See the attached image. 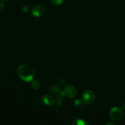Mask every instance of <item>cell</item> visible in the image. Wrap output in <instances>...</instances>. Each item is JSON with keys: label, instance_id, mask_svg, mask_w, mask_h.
<instances>
[{"label": "cell", "instance_id": "6da1fadb", "mask_svg": "<svg viewBox=\"0 0 125 125\" xmlns=\"http://www.w3.org/2000/svg\"><path fill=\"white\" fill-rule=\"evenodd\" d=\"M17 73L18 77L25 82H31L35 76V72L32 67L26 64L20 65L17 68Z\"/></svg>", "mask_w": 125, "mask_h": 125}, {"label": "cell", "instance_id": "7a4b0ae2", "mask_svg": "<svg viewBox=\"0 0 125 125\" xmlns=\"http://www.w3.org/2000/svg\"><path fill=\"white\" fill-rule=\"evenodd\" d=\"M109 115L111 119L118 122L123 118L124 113L121 109L117 107H114L110 111Z\"/></svg>", "mask_w": 125, "mask_h": 125}, {"label": "cell", "instance_id": "3957f363", "mask_svg": "<svg viewBox=\"0 0 125 125\" xmlns=\"http://www.w3.org/2000/svg\"><path fill=\"white\" fill-rule=\"evenodd\" d=\"M82 100L87 104H92L95 101V95L92 90H85L82 94Z\"/></svg>", "mask_w": 125, "mask_h": 125}, {"label": "cell", "instance_id": "277c9868", "mask_svg": "<svg viewBox=\"0 0 125 125\" xmlns=\"http://www.w3.org/2000/svg\"><path fill=\"white\" fill-rule=\"evenodd\" d=\"M65 96H67L70 98H74L77 95V89L73 85H67L64 87L63 90Z\"/></svg>", "mask_w": 125, "mask_h": 125}, {"label": "cell", "instance_id": "5b68a950", "mask_svg": "<svg viewBox=\"0 0 125 125\" xmlns=\"http://www.w3.org/2000/svg\"><path fill=\"white\" fill-rule=\"evenodd\" d=\"M45 10L44 7H43L41 5H37L35 6L32 9V15L34 17H39L42 16L45 13Z\"/></svg>", "mask_w": 125, "mask_h": 125}, {"label": "cell", "instance_id": "8992f818", "mask_svg": "<svg viewBox=\"0 0 125 125\" xmlns=\"http://www.w3.org/2000/svg\"><path fill=\"white\" fill-rule=\"evenodd\" d=\"M42 102L45 106H51L54 104L55 99L51 95H45L42 97Z\"/></svg>", "mask_w": 125, "mask_h": 125}, {"label": "cell", "instance_id": "52a82bcc", "mask_svg": "<svg viewBox=\"0 0 125 125\" xmlns=\"http://www.w3.org/2000/svg\"><path fill=\"white\" fill-rule=\"evenodd\" d=\"M50 91L51 92V94H54V95H57L59 93H60L61 90L58 85H53L50 87Z\"/></svg>", "mask_w": 125, "mask_h": 125}, {"label": "cell", "instance_id": "ba28073f", "mask_svg": "<svg viewBox=\"0 0 125 125\" xmlns=\"http://www.w3.org/2000/svg\"><path fill=\"white\" fill-rule=\"evenodd\" d=\"M31 86L32 89L37 90V89H39L40 87V83L39 81L38 80H32L31 81Z\"/></svg>", "mask_w": 125, "mask_h": 125}, {"label": "cell", "instance_id": "9c48e42d", "mask_svg": "<svg viewBox=\"0 0 125 125\" xmlns=\"http://www.w3.org/2000/svg\"><path fill=\"white\" fill-rule=\"evenodd\" d=\"M85 104V103L84 102V101H83L82 99L81 100H80V99H78V100H75V101L74 102V106H76V107H83Z\"/></svg>", "mask_w": 125, "mask_h": 125}, {"label": "cell", "instance_id": "30bf717a", "mask_svg": "<svg viewBox=\"0 0 125 125\" xmlns=\"http://www.w3.org/2000/svg\"><path fill=\"white\" fill-rule=\"evenodd\" d=\"M73 124H76V125H87L88 124L87 122H86L84 120L82 119H77L76 120H74V122L73 123Z\"/></svg>", "mask_w": 125, "mask_h": 125}, {"label": "cell", "instance_id": "8fae6325", "mask_svg": "<svg viewBox=\"0 0 125 125\" xmlns=\"http://www.w3.org/2000/svg\"><path fill=\"white\" fill-rule=\"evenodd\" d=\"M50 1L55 6H60L63 2V0H50Z\"/></svg>", "mask_w": 125, "mask_h": 125}, {"label": "cell", "instance_id": "7c38bea8", "mask_svg": "<svg viewBox=\"0 0 125 125\" xmlns=\"http://www.w3.org/2000/svg\"><path fill=\"white\" fill-rule=\"evenodd\" d=\"M29 10V7L27 6H24L22 7V11L24 13H27Z\"/></svg>", "mask_w": 125, "mask_h": 125}, {"label": "cell", "instance_id": "4fadbf2b", "mask_svg": "<svg viewBox=\"0 0 125 125\" xmlns=\"http://www.w3.org/2000/svg\"><path fill=\"white\" fill-rule=\"evenodd\" d=\"M65 83H66L65 79H63V78H61V79H59V83L61 85H64Z\"/></svg>", "mask_w": 125, "mask_h": 125}, {"label": "cell", "instance_id": "5bb4252c", "mask_svg": "<svg viewBox=\"0 0 125 125\" xmlns=\"http://www.w3.org/2000/svg\"><path fill=\"white\" fill-rule=\"evenodd\" d=\"M4 4L3 2L0 1V12L2 11L4 9Z\"/></svg>", "mask_w": 125, "mask_h": 125}, {"label": "cell", "instance_id": "9a60e30c", "mask_svg": "<svg viewBox=\"0 0 125 125\" xmlns=\"http://www.w3.org/2000/svg\"><path fill=\"white\" fill-rule=\"evenodd\" d=\"M122 108L123 109V110H125V101L122 103Z\"/></svg>", "mask_w": 125, "mask_h": 125}, {"label": "cell", "instance_id": "2e32d148", "mask_svg": "<svg viewBox=\"0 0 125 125\" xmlns=\"http://www.w3.org/2000/svg\"><path fill=\"white\" fill-rule=\"evenodd\" d=\"M106 125H114L115 123H112V122H109V123H106Z\"/></svg>", "mask_w": 125, "mask_h": 125}, {"label": "cell", "instance_id": "e0dca14e", "mask_svg": "<svg viewBox=\"0 0 125 125\" xmlns=\"http://www.w3.org/2000/svg\"><path fill=\"white\" fill-rule=\"evenodd\" d=\"M2 1H9V0H2Z\"/></svg>", "mask_w": 125, "mask_h": 125}]
</instances>
